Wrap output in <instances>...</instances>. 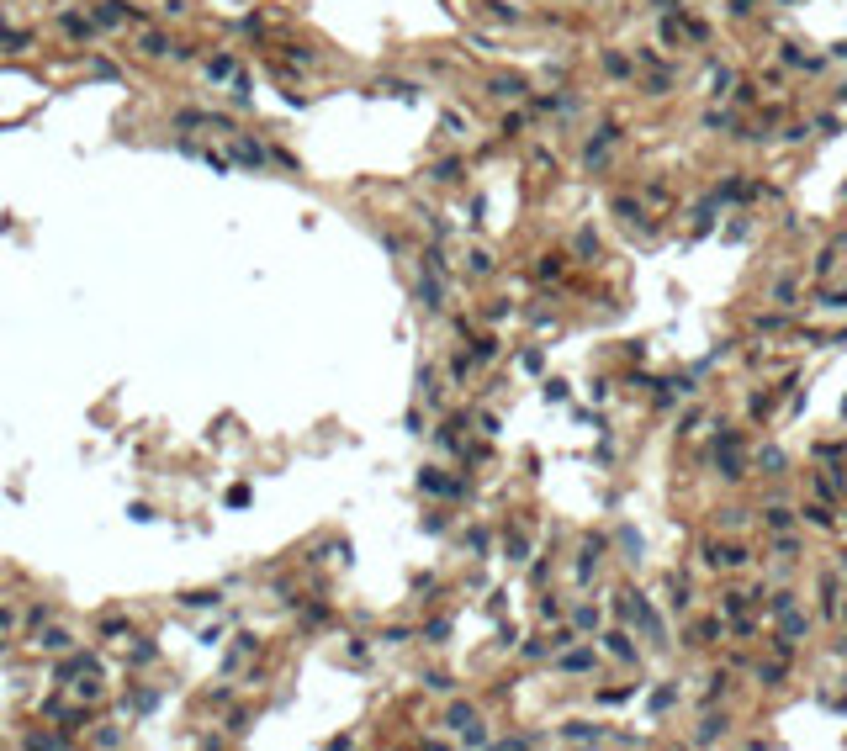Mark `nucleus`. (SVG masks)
<instances>
[{
    "mask_svg": "<svg viewBox=\"0 0 847 751\" xmlns=\"http://www.w3.org/2000/svg\"><path fill=\"white\" fill-rule=\"evenodd\" d=\"M96 21H101V27H122V21H132V11H122V0H101Z\"/></svg>",
    "mask_w": 847,
    "mask_h": 751,
    "instance_id": "5",
    "label": "nucleus"
},
{
    "mask_svg": "<svg viewBox=\"0 0 847 751\" xmlns=\"http://www.w3.org/2000/svg\"><path fill=\"white\" fill-rule=\"evenodd\" d=\"M0 42H11V48H27V32H16V27H0Z\"/></svg>",
    "mask_w": 847,
    "mask_h": 751,
    "instance_id": "26",
    "label": "nucleus"
},
{
    "mask_svg": "<svg viewBox=\"0 0 847 751\" xmlns=\"http://www.w3.org/2000/svg\"><path fill=\"white\" fill-rule=\"evenodd\" d=\"M620 545H625V561H641V534H635L630 524L620 529Z\"/></svg>",
    "mask_w": 847,
    "mask_h": 751,
    "instance_id": "18",
    "label": "nucleus"
},
{
    "mask_svg": "<svg viewBox=\"0 0 847 751\" xmlns=\"http://www.w3.org/2000/svg\"><path fill=\"white\" fill-rule=\"evenodd\" d=\"M143 53H149V59H164V53H175V42L164 38V32H143Z\"/></svg>",
    "mask_w": 847,
    "mask_h": 751,
    "instance_id": "8",
    "label": "nucleus"
},
{
    "mask_svg": "<svg viewBox=\"0 0 847 751\" xmlns=\"http://www.w3.org/2000/svg\"><path fill=\"white\" fill-rule=\"evenodd\" d=\"M181 603H186V609H217L222 598H217V592H186Z\"/></svg>",
    "mask_w": 847,
    "mask_h": 751,
    "instance_id": "21",
    "label": "nucleus"
},
{
    "mask_svg": "<svg viewBox=\"0 0 847 751\" xmlns=\"http://www.w3.org/2000/svg\"><path fill=\"white\" fill-rule=\"evenodd\" d=\"M233 74H239V64H233L228 53H222V59H212V64H207V80H233Z\"/></svg>",
    "mask_w": 847,
    "mask_h": 751,
    "instance_id": "13",
    "label": "nucleus"
},
{
    "mask_svg": "<svg viewBox=\"0 0 847 751\" xmlns=\"http://www.w3.org/2000/svg\"><path fill=\"white\" fill-rule=\"evenodd\" d=\"M763 519H768V529H789V519H795V513H789L784 503H778V508H768Z\"/></svg>",
    "mask_w": 847,
    "mask_h": 751,
    "instance_id": "22",
    "label": "nucleus"
},
{
    "mask_svg": "<svg viewBox=\"0 0 847 751\" xmlns=\"http://www.w3.org/2000/svg\"><path fill=\"white\" fill-rule=\"evenodd\" d=\"M609 651H615L620 661H635V646H630V635H620V630L609 635Z\"/></svg>",
    "mask_w": 847,
    "mask_h": 751,
    "instance_id": "20",
    "label": "nucleus"
},
{
    "mask_svg": "<svg viewBox=\"0 0 847 751\" xmlns=\"http://www.w3.org/2000/svg\"><path fill=\"white\" fill-rule=\"evenodd\" d=\"M757 466H763V471H784L789 461H784V450H773V445H768V450H757Z\"/></svg>",
    "mask_w": 847,
    "mask_h": 751,
    "instance_id": "19",
    "label": "nucleus"
},
{
    "mask_svg": "<svg viewBox=\"0 0 847 751\" xmlns=\"http://www.w3.org/2000/svg\"><path fill=\"white\" fill-rule=\"evenodd\" d=\"M842 614H847V609H842Z\"/></svg>",
    "mask_w": 847,
    "mask_h": 751,
    "instance_id": "34",
    "label": "nucleus"
},
{
    "mask_svg": "<svg viewBox=\"0 0 847 751\" xmlns=\"http://www.w3.org/2000/svg\"><path fill=\"white\" fill-rule=\"evenodd\" d=\"M445 725H450V730H472L477 709H472V704H450V709H445Z\"/></svg>",
    "mask_w": 847,
    "mask_h": 751,
    "instance_id": "4",
    "label": "nucleus"
},
{
    "mask_svg": "<svg viewBox=\"0 0 847 751\" xmlns=\"http://www.w3.org/2000/svg\"><path fill=\"white\" fill-rule=\"evenodd\" d=\"M678 699V688H656V699H652V709H667V704Z\"/></svg>",
    "mask_w": 847,
    "mask_h": 751,
    "instance_id": "32",
    "label": "nucleus"
},
{
    "mask_svg": "<svg viewBox=\"0 0 847 751\" xmlns=\"http://www.w3.org/2000/svg\"><path fill=\"white\" fill-rule=\"evenodd\" d=\"M562 735H567V741H604V725H588V720H567L562 725Z\"/></svg>",
    "mask_w": 847,
    "mask_h": 751,
    "instance_id": "2",
    "label": "nucleus"
},
{
    "mask_svg": "<svg viewBox=\"0 0 847 751\" xmlns=\"http://www.w3.org/2000/svg\"><path fill=\"white\" fill-rule=\"evenodd\" d=\"M493 96H498V101H519V96H525V80H514V74H498V80H493Z\"/></svg>",
    "mask_w": 847,
    "mask_h": 751,
    "instance_id": "6",
    "label": "nucleus"
},
{
    "mask_svg": "<svg viewBox=\"0 0 847 751\" xmlns=\"http://www.w3.org/2000/svg\"><path fill=\"white\" fill-rule=\"evenodd\" d=\"M593 667V651H567L562 656V672H588Z\"/></svg>",
    "mask_w": 847,
    "mask_h": 751,
    "instance_id": "17",
    "label": "nucleus"
},
{
    "mask_svg": "<svg viewBox=\"0 0 847 751\" xmlns=\"http://www.w3.org/2000/svg\"><path fill=\"white\" fill-rule=\"evenodd\" d=\"M805 519H810V524H816V529H826V524H831V513H826V508H821V503H810V508H805Z\"/></svg>",
    "mask_w": 847,
    "mask_h": 751,
    "instance_id": "25",
    "label": "nucleus"
},
{
    "mask_svg": "<svg viewBox=\"0 0 847 751\" xmlns=\"http://www.w3.org/2000/svg\"><path fill=\"white\" fill-rule=\"evenodd\" d=\"M604 69H609V74H625V69H630V64H625V59H620V53H604Z\"/></svg>",
    "mask_w": 847,
    "mask_h": 751,
    "instance_id": "30",
    "label": "nucleus"
},
{
    "mask_svg": "<svg viewBox=\"0 0 847 751\" xmlns=\"http://www.w3.org/2000/svg\"><path fill=\"white\" fill-rule=\"evenodd\" d=\"M572 624H577V630H593V624H598V609H593V603H583V609L572 614Z\"/></svg>",
    "mask_w": 847,
    "mask_h": 751,
    "instance_id": "23",
    "label": "nucleus"
},
{
    "mask_svg": "<svg viewBox=\"0 0 847 751\" xmlns=\"http://www.w3.org/2000/svg\"><path fill=\"white\" fill-rule=\"evenodd\" d=\"M593 566H598V540H588V545H583V556H577V577L588 582V577H593Z\"/></svg>",
    "mask_w": 847,
    "mask_h": 751,
    "instance_id": "11",
    "label": "nucleus"
},
{
    "mask_svg": "<svg viewBox=\"0 0 847 751\" xmlns=\"http://www.w3.org/2000/svg\"><path fill=\"white\" fill-rule=\"evenodd\" d=\"M720 735H726V714H710V720L699 725V730H694V741L705 746V741H720Z\"/></svg>",
    "mask_w": 847,
    "mask_h": 751,
    "instance_id": "7",
    "label": "nucleus"
},
{
    "mask_svg": "<svg viewBox=\"0 0 847 751\" xmlns=\"http://www.w3.org/2000/svg\"><path fill=\"white\" fill-rule=\"evenodd\" d=\"M615 212H620L625 222H641V207H635V201H615Z\"/></svg>",
    "mask_w": 847,
    "mask_h": 751,
    "instance_id": "28",
    "label": "nucleus"
},
{
    "mask_svg": "<svg viewBox=\"0 0 847 751\" xmlns=\"http://www.w3.org/2000/svg\"><path fill=\"white\" fill-rule=\"evenodd\" d=\"M233 154H239V164H249V170H260V164H265V149H260V143H239Z\"/></svg>",
    "mask_w": 847,
    "mask_h": 751,
    "instance_id": "15",
    "label": "nucleus"
},
{
    "mask_svg": "<svg viewBox=\"0 0 847 751\" xmlns=\"http://www.w3.org/2000/svg\"><path fill=\"white\" fill-rule=\"evenodd\" d=\"M525 556H530V545H525V540L514 534V540H508V561H525Z\"/></svg>",
    "mask_w": 847,
    "mask_h": 751,
    "instance_id": "29",
    "label": "nucleus"
},
{
    "mask_svg": "<svg viewBox=\"0 0 847 751\" xmlns=\"http://www.w3.org/2000/svg\"><path fill=\"white\" fill-rule=\"evenodd\" d=\"M472 360H477V365L493 360V339H477V344H472Z\"/></svg>",
    "mask_w": 847,
    "mask_h": 751,
    "instance_id": "24",
    "label": "nucleus"
},
{
    "mask_svg": "<svg viewBox=\"0 0 847 751\" xmlns=\"http://www.w3.org/2000/svg\"><path fill=\"white\" fill-rule=\"evenodd\" d=\"M80 672H96V656H69V661H59V677H80Z\"/></svg>",
    "mask_w": 847,
    "mask_h": 751,
    "instance_id": "12",
    "label": "nucleus"
},
{
    "mask_svg": "<svg viewBox=\"0 0 847 751\" xmlns=\"http://www.w3.org/2000/svg\"><path fill=\"white\" fill-rule=\"evenodd\" d=\"M466 265H472V270H477V275H487V270H493V260H487V254H482V249H472V260H466Z\"/></svg>",
    "mask_w": 847,
    "mask_h": 751,
    "instance_id": "27",
    "label": "nucleus"
},
{
    "mask_svg": "<svg viewBox=\"0 0 847 751\" xmlns=\"http://www.w3.org/2000/svg\"><path fill=\"white\" fill-rule=\"evenodd\" d=\"M91 74H96V80H117V69H111L106 59H96V64H91Z\"/></svg>",
    "mask_w": 847,
    "mask_h": 751,
    "instance_id": "31",
    "label": "nucleus"
},
{
    "mask_svg": "<svg viewBox=\"0 0 847 751\" xmlns=\"http://www.w3.org/2000/svg\"><path fill=\"white\" fill-rule=\"evenodd\" d=\"M609 149H615V127H598L593 143H588V154H583V164H588V170H598V159H604Z\"/></svg>",
    "mask_w": 847,
    "mask_h": 751,
    "instance_id": "1",
    "label": "nucleus"
},
{
    "mask_svg": "<svg viewBox=\"0 0 847 751\" xmlns=\"http://www.w3.org/2000/svg\"><path fill=\"white\" fill-rule=\"evenodd\" d=\"M64 32H69V38H80V42H85V38H91L96 27H91V21H85V16H74V11H64Z\"/></svg>",
    "mask_w": 847,
    "mask_h": 751,
    "instance_id": "14",
    "label": "nucleus"
},
{
    "mask_svg": "<svg viewBox=\"0 0 847 751\" xmlns=\"http://www.w3.org/2000/svg\"><path fill=\"white\" fill-rule=\"evenodd\" d=\"M821 307H847V291H837V297H821Z\"/></svg>",
    "mask_w": 847,
    "mask_h": 751,
    "instance_id": "33",
    "label": "nucleus"
},
{
    "mask_svg": "<svg viewBox=\"0 0 847 751\" xmlns=\"http://www.w3.org/2000/svg\"><path fill=\"white\" fill-rule=\"evenodd\" d=\"M419 487H424V492H461L450 476H440V471H424V476H419Z\"/></svg>",
    "mask_w": 847,
    "mask_h": 751,
    "instance_id": "10",
    "label": "nucleus"
},
{
    "mask_svg": "<svg viewBox=\"0 0 847 751\" xmlns=\"http://www.w3.org/2000/svg\"><path fill=\"white\" fill-rule=\"evenodd\" d=\"M710 566H746L741 545H710Z\"/></svg>",
    "mask_w": 847,
    "mask_h": 751,
    "instance_id": "3",
    "label": "nucleus"
},
{
    "mask_svg": "<svg viewBox=\"0 0 847 751\" xmlns=\"http://www.w3.org/2000/svg\"><path fill=\"white\" fill-rule=\"evenodd\" d=\"M419 297H424V307H440V302H445V286L424 275V281H419Z\"/></svg>",
    "mask_w": 847,
    "mask_h": 751,
    "instance_id": "16",
    "label": "nucleus"
},
{
    "mask_svg": "<svg viewBox=\"0 0 847 751\" xmlns=\"http://www.w3.org/2000/svg\"><path fill=\"white\" fill-rule=\"evenodd\" d=\"M69 641H74L69 630H42V635H38V646H42V651H69Z\"/></svg>",
    "mask_w": 847,
    "mask_h": 751,
    "instance_id": "9",
    "label": "nucleus"
}]
</instances>
